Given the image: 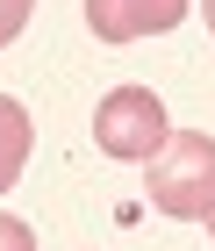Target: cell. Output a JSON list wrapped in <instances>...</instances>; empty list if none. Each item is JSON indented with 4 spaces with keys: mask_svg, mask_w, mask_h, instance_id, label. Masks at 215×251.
Masks as SVG:
<instances>
[{
    "mask_svg": "<svg viewBox=\"0 0 215 251\" xmlns=\"http://www.w3.org/2000/svg\"><path fill=\"white\" fill-rule=\"evenodd\" d=\"M143 179H151V208H158V215L208 223V208H215V136H201V129H172Z\"/></svg>",
    "mask_w": 215,
    "mask_h": 251,
    "instance_id": "cell-1",
    "label": "cell"
},
{
    "mask_svg": "<svg viewBox=\"0 0 215 251\" xmlns=\"http://www.w3.org/2000/svg\"><path fill=\"white\" fill-rule=\"evenodd\" d=\"M165 136H172V122H165V100H158L151 86H115V94L94 108V144L108 158L151 165V158L165 151Z\"/></svg>",
    "mask_w": 215,
    "mask_h": 251,
    "instance_id": "cell-2",
    "label": "cell"
},
{
    "mask_svg": "<svg viewBox=\"0 0 215 251\" xmlns=\"http://www.w3.org/2000/svg\"><path fill=\"white\" fill-rule=\"evenodd\" d=\"M194 0H86V29L100 43H137V36H165L187 22Z\"/></svg>",
    "mask_w": 215,
    "mask_h": 251,
    "instance_id": "cell-3",
    "label": "cell"
},
{
    "mask_svg": "<svg viewBox=\"0 0 215 251\" xmlns=\"http://www.w3.org/2000/svg\"><path fill=\"white\" fill-rule=\"evenodd\" d=\"M22 165H29V108L15 94H0V194L22 179Z\"/></svg>",
    "mask_w": 215,
    "mask_h": 251,
    "instance_id": "cell-4",
    "label": "cell"
},
{
    "mask_svg": "<svg viewBox=\"0 0 215 251\" xmlns=\"http://www.w3.org/2000/svg\"><path fill=\"white\" fill-rule=\"evenodd\" d=\"M29 15H36V0H0V50L29 29Z\"/></svg>",
    "mask_w": 215,
    "mask_h": 251,
    "instance_id": "cell-5",
    "label": "cell"
},
{
    "mask_svg": "<svg viewBox=\"0 0 215 251\" xmlns=\"http://www.w3.org/2000/svg\"><path fill=\"white\" fill-rule=\"evenodd\" d=\"M0 251H36V230L15 223V215H0Z\"/></svg>",
    "mask_w": 215,
    "mask_h": 251,
    "instance_id": "cell-6",
    "label": "cell"
},
{
    "mask_svg": "<svg viewBox=\"0 0 215 251\" xmlns=\"http://www.w3.org/2000/svg\"><path fill=\"white\" fill-rule=\"evenodd\" d=\"M201 15H208V36H215V0H201Z\"/></svg>",
    "mask_w": 215,
    "mask_h": 251,
    "instance_id": "cell-7",
    "label": "cell"
},
{
    "mask_svg": "<svg viewBox=\"0 0 215 251\" xmlns=\"http://www.w3.org/2000/svg\"><path fill=\"white\" fill-rule=\"evenodd\" d=\"M208 237H215V208H208Z\"/></svg>",
    "mask_w": 215,
    "mask_h": 251,
    "instance_id": "cell-8",
    "label": "cell"
}]
</instances>
